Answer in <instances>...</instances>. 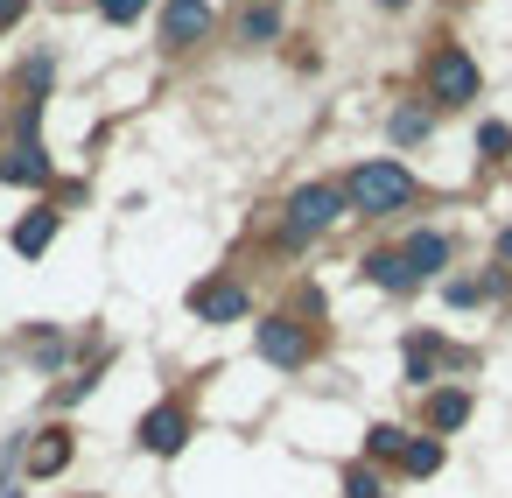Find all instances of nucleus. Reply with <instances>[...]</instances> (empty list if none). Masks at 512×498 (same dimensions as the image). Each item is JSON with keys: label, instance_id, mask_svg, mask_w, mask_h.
Returning a JSON list of instances; mask_svg holds the SVG:
<instances>
[{"label": "nucleus", "instance_id": "f257e3e1", "mask_svg": "<svg viewBox=\"0 0 512 498\" xmlns=\"http://www.w3.org/2000/svg\"><path fill=\"white\" fill-rule=\"evenodd\" d=\"M351 204L358 211H400L407 197H414V176L400 169V162H365V169H351Z\"/></svg>", "mask_w": 512, "mask_h": 498}, {"label": "nucleus", "instance_id": "f03ea898", "mask_svg": "<svg viewBox=\"0 0 512 498\" xmlns=\"http://www.w3.org/2000/svg\"><path fill=\"white\" fill-rule=\"evenodd\" d=\"M337 211H344V190H330V183L295 190V197H288V239H295V246H302V239H316Z\"/></svg>", "mask_w": 512, "mask_h": 498}, {"label": "nucleus", "instance_id": "7ed1b4c3", "mask_svg": "<svg viewBox=\"0 0 512 498\" xmlns=\"http://www.w3.org/2000/svg\"><path fill=\"white\" fill-rule=\"evenodd\" d=\"M428 92H435V99H449V106H456V99H470V92H477V64H470L463 50H442V57L428 64Z\"/></svg>", "mask_w": 512, "mask_h": 498}, {"label": "nucleus", "instance_id": "20e7f679", "mask_svg": "<svg viewBox=\"0 0 512 498\" xmlns=\"http://www.w3.org/2000/svg\"><path fill=\"white\" fill-rule=\"evenodd\" d=\"M260 358H267V365H302V358H309V337H302L288 316H281V323H260Z\"/></svg>", "mask_w": 512, "mask_h": 498}, {"label": "nucleus", "instance_id": "39448f33", "mask_svg": "<svg viewBox=\"0 0 512 498\" xmlns=\"http://www.w3.org/2000/svg\"><path fill=\"white\" fill-rule=\"evenodd\" d=\"M183 435H190V414H183V407H155V414L141 421V442H148L155 456H176Z\"/></svg>", "mask_w": 512, "mask_h": 498}, {"label": "nucleus", "instance_id": "423d86ee", "mask_svg": "<svg viewBox=\"0 0 512 498\" xmlns=\"http://www.w3.org/2000/svg\"><path fill=\"white\" fill-rule=\"evenodd\" d=\"M197 316H204V323H239V316H246V288H239V281L197 288Z\"/></svg>", "mask_w": 512, "mask_h": 498}, {"label": "nucleus", "instance_id": "0eeeda50", "mask_svg": "<svg viewBox=\"0 0 512 498\" xmlns=\"http://www.w3.org/2000/svg\"><path fill=\"white\" fill-rule=\"evenodd\" d=\"M211 29V8H204V0H169V8H162V36L169 43H197Z\"/></svg>", "mask_w": 512, "mask_h": 498}, {"label": "nucleus", "instance_id": "6e6552de", "mask_svg": "<svg viewBox=\"0 0 512 498\" xmlns=\"http://www.w3.org/2000/svg\"><path fill=\"white\" fill-rule=\"evenodd\" d=\"M43 176H50V162H43L36 141H15L8 155H0V183H43Z\"/></svg>", "mask_w": 512, "mask_h": 498}, {"label": "nucleus", "instance_id": "1a4fd4ad", "mask_svg": "<svg viewBox=\"0 0 512 498\" xmlns=\"http://www.w3.org/2000/svg\"><path fill=\"white\" fill-rule=\"evenodd\" d=\"M57 225H64V211H29V218L15 225V253H29V260H36V253L57 239Z\"/></svg>", "mask_w": 512, "mask_h": 498}, {"label": "nucleus", "instance_id": "9d476101", "mask_svg": "<svg viewBox=\"0 0 512 498\" xmlns=\"http://www.w3.org/2000/svg\"><path fill=\"white\" fill-rule=\"evenodd\" d=\"M400 260H407V274H435V267L449 260V239H442V232H414Z\"/></svg>", "mask_w": 512, "mask_h": 498}, {"label": "nucleus", "instance_id": "9b49d317", "mask_svg": "<svg viewBox=\"0 0 512 498\" xmlns=\"http://www.w3.org/2000/svg\"><path fill=\"white\" fill-rule=\"evenodd\" d=\"M463 414H470V393H463V386H442V393L428 400V421H435V428H463Z\"/></svg>", "mask_w": 512, "mask_h": 498}, {"label": "nucleus", "instance_id": "f8f14e48", "mask_svg": "<svg viewBox=\"0 0 512 498\" xmlns=\"http://www.w3.org/2000/svg\"><path fill=\"white\" fill-rule=\"evenodd\" d=\"M64 463H71V435H36L29 470H36V477H50V470H64Z\"/></svg>", "mask_w": 512, "mask_h": 498}, {"label": "nucleus", "instance_id": "ddd939ff", "mask_svg": "<svg viewBox=\"0 0 512 498\" xmlns=\"http://www.w3.org/2000/svg\"><path fill=\"white\" fill-rule=\"evenodd\" d=\"M372 281H379V288H414L407 260H393V253H379V260H372Z\"/></svg>", "mask_w": 512, "mask_h": 498}, {"label": "nucleus", "instance_id": "4468645a", "mask_svg": "<svg viewBox=\"0 0 512 498\" xmlns=\"http://www.w3.org/2000/svg\"><path fill=\"white\" fill-rule=\"evenodd\" d=\"M365 449H372V456H407V435H400V428H386V421H379V428H372V435H365Z\"/></svg>", "mask_w": 512, "mask_h": 498}, {"label": "nucleus", "instance_id": "2eb2a0df", "mask_svg": "<svg viewBox=\"0 0 512 498\" xmlns=\"http://www.w3.org/2000/svg\"><path fill=\"white\" fill-rule=\"evenodd\" d=\"M435 463H442V442H428V435H421V442H407V470H414V477H428Z\"/></svg>", "mask_w": 512, "mask_h": 498}, {"label": "nucleus", "instance_id": "dca6fc26", "mask_svg": "<svg viewBox=\"0 0 512 498\" xmlns=\"http://www.w3.org/2000/svg\"><path fill=\"white\" fill-rule=\"evenodd\" d=\"M344 498H379V477H372L365 463H351V470H344Z\"/></svg>", "mask_w": 512, "mask_h": 498}, {"label": "nucleus", "instance_id": "f3484780", "mask_svg": "<svg viewBox=\"0 0 512 498\" xmlns=\"http://www.w3.org/2000/svg\"><path fill=\"white\" fill-rule=\"evenodd\" d=\"M428 134V113H393V141H421Z\"/></svg>", "mask_w": 512, "mask_h": 498}, {"label": "nucleus", "instance_id": "a211bd4d", "mask_svg": "<svg viewBox=\"0 0 512 498\" xmlns=\"http://www.w3.org/2000/svg\"><path fill=\"white\" fill-rule=\"evenodd\" d=\"M498 281H449V302H484Z\"/></svg>", "mask_w": 512, "mask_h": 498}, {"label": "nucleus", "instance_id": "6ab92c4d", "mask_svg": "<svg viewBox=\"0 0 512 498\" xmlns=\"http://www.w3.org/2000/svg\"><path fill=\"white\" fill-rule=\"evenodd\" d=\"M141 8H148V0H99V15H106V22H134Z\"/></svg>", "mask_w": 512, "mask_h": 498}, {"label": "nucleus", "instance_id": "aec40b11", "mask_svg": "<svg viewBox=\"0 0 512 498\" xmlns=\"http://www.w3.org/2000/svg\"><path fill=\"white\" fill-rule=\"evenodd\" d=\"M477 141H484V155H505V148H512V127H498V120H491Z\"/></svg>", "mask_w": 512, "mask_h": 498}, {"label": "nucleus", "instance_id": "412c9836", "mask_svg": "<svg viewBox=\"0 0 512 498\" xmlns=\"http://www.w3.org/2000/svg\"><path fill=\"white\" fill-rule=\"evenodd\" d=\"M22 8H29V0H0V22H22Z\"/></svg>", "mask_w": 512, "mask_h": 498}, {"label": "nucleus", "instance_id": "4be33fe9", "mask_svg": "<svg viewBox=\"0 0 512 498\" xmlns=\"http://www.w3.org/2000/svg\"><path fill=\"white\" fill-rule=\"evenodd\" d=\"M498 253H505V267H512V225H505V239H498Z\"/></svg>", "mask_w": 512, "mask_h": 498}, {"label": "nucleus", "instance_id": "5701e85b", "mask_svg": "<svg viewBox=\"0 0 512 498\" xmlns=\"http://www.w3.org/2000/svg\"><path fill=\"white\" fill-rule=\"evenodd\" d=\"M0 498H22V491H15V484H0Z\"/></svg>", "mask_w": 512, "mask_h": 498}, {"label": "nucleus", "instance_id": "b1692460", "mask_svg": "<svg viewBox=\"0 0 512 498\" xmlns=\"http://www.w3.org/2000/svg\"><path fill=\"white\" fill-rule=\"evenodd\" d=\"M379 8H407V0H379Z\"/></svg>", "mask_w": 512, "mask_h": 498}]
</instances>
